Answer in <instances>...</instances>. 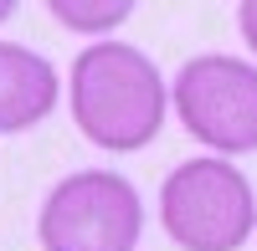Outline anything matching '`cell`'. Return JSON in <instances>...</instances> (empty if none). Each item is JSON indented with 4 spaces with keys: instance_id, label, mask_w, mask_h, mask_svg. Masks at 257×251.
<instances>
[{
    "instance_id": "1",
    "label": "cell",
    "mask_w": 257,
    "mask_h": 251,
    "mask_svg": "<svg viewBox=\"0 0 257 251\" xmlns=\"http://www.w3.org/2000/svg\"><path fill=\"white\" fill-rule=\"evenodd\" d=\"M72 123L77 134L108 154H134L165 128V77L155 56L128 41H93L72 62Z\"/></svg>"
},
{
    "instance_id": "2",
    "label": "cell",
    "mask_w": 257,
    "mask_h": 251,
    "mask_svg": "<svg viewBox=\"0 0 257 251\" xmlns=\"http://www.w3.org/2000/svg\"><path fill=\"white\" fill-rule=\"evenodd\" d=\"M160 226L180 251H242L257 226V195L231 159H185L160 184Z\"/></svg>"
},
{
    "instance_id": "3",
    "label": "cell",
    "mask_w": 257,
    "mask_h": 251,
    "mask_svg": "<svg viewBox=\"0 0 257 251\" xmlns=\"http://www.w3.org/2000/svg\"><path fill=\"white\" fill-rule=\"evenodd\" d=\"M36 236L41 251H134L144 236V200L113 170H77L41 200Z\"/></svg>"
},
{
    "instance_id": "4",
    "label": "cell",
    "mask_w": 257,
    "mask_h": 251,
    "mask_svg": "<svg viewBox=\"0 0 257 251\" xmlns=\"http://www.w3.org/2000/svg\"><path fill=\"white\" fill-rule=\"evenodd\" d=\"M170 102L190 134L216 149V159L226 154H252L257 149V67L242 56H190L175 72Z\"/></svg>"
},
{
    "instance_id": "5",
    "label": "cell",
    "mask_w": 257,
    "mask_h": 251,
    "mask_svg": "<svg viewBox=\"0 0 257 251\" xmlns=\"http://www.w3.org/2000/svg\"><path fill=\"white\" fill-rule=\"evenodd\" d=\"M57 67L31 46L0 41V134H26L57 108Z\"/></svg>"
},
{
    "instance_id": "6",
    "label": "cell",
    "mask_w": 257,
    "mask_h": 251,
    "mask_svg": "<svg viewBox=\"0 0 257 251\" xmlns=\"http://www.w3.org/2000/svg\"><path fill=\"white\" fill-rule=\"evenodd\" d=\"M52 16L72 31H113L134 16V0H52Z\"/></svg>"
},
{
    "instance_id": "7",
    "label": "cell",
    "mask_w": 257,
    "mask_h": 251,
    "mask_svg": "<svg viewBox=\"0 0 257 251\" xmlns=\"http://www.w3.org/2000/svg\"><path fill=\"white\" fill-rule=\"evenodd\" d=\"M237 26H242V41L257 52V0H242L237 6Z\"/></svg>"
},
{
    "instance_id": "8",
    "label": "cell",
    "mask_w": 257,
    "mask_h": 251,
    "mask_svg": "<svg viewBox=\"0 0 257 251\" xmlns=\"http://www.w3.org/2000/svg\"><path fill=\"white\" fill-rule=\"evenodd\" d=\"M6 16H16V6H11V0H0V20H6Z\"/></svg>"
}]
</instances>
